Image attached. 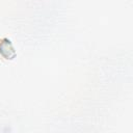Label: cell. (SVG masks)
<instances>
[{"instance_id": "obj_1", "label": "cell", "mask_w": 133, "mask_h": 133, "mask_svg": "<svg viewBox=\"0 0 133 133\" xmlns=\"http://www.w3.org/2000/svg\"><path fill=\"white\" fill-rule=\"evenodd\" d=\"M0 55L5 59H12L16 56V50L9 39H2L0 42Z\"/></svg>"}]
</instances>
